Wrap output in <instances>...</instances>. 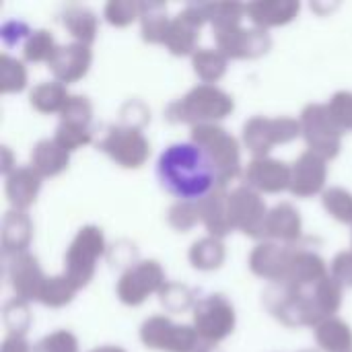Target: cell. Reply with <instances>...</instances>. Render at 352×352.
Instances as JSON below:
<instances>
[{
  "label": "cell",
  "instance_id": "obj_1",
  "mask_svg": "<svg viewBox=\"0 0 352 352\" xmlns=\"http://www.w3.org/2000/svg\"><path fill=\"white\" fill-rule=\"evenodd\" d=\"M342 295L344 289L328 276L309 289H295L283 283L270 285L262 293V303L287 328H318L330 316L336 318L342 307Z\"/></svg>",
  "mask_w": 352,
  "mask_h": 352
},
{
  "label": "cell",
  "instance_id": "obj_2",
  "mask_svg": "<svg viewBox=\"0 0 352 352\" xmlns=\"http://www.w3.org/2000/svg\"><path fill=\"white\" fill-rule=\"evenodd\" d=\"M157 179L167 194L186 202H198L219 186L208 157L194 142L169 144L159 155Z\"/></svg>",
  "mask_w": 352,
  "mask_h": 352
},
{
  "label": "cell",
  "instance_id": "obj_3",
  "mask_svg": "<svg viewBox=\"0 0 352 352\" xmlns=\"http://www.w3.org/2000/svg\"><path fill=\"white\" fill-rule=\"evenodd\" d=\"M235 109L233 97L217 85H196L184 97L171 101L163 116L169 124H188V126H202V124H219L229 118Z\"/></svg>",
  "mask_w": 352,
  "mask_h": 352
},
{
  "label": "cell",
  "instance_id": "obj_4",
  "mask_svg": "<svg viewBox=\"0 0 352 352\" xmlns=\"http://www.w3.org/2000/svg\"><path fill=\"white\" fill-rule=\"evenodd\" d=\"M190 142H194L210 161L217 182L223 188H229L239 175L241 169V142L227 132L221 124H202L194 126L190 132Z\"/></svg>",
  "mask_w": 352,
  "mask_h": 352
},
{
  "label": "cell",
  "instance_id": "obj_5",
  "mask_svg": "<svg viewBox=\"0 0 352 352\" xmlns=\"http://www.w3.org/2000/svg\"><path fill=\"white\" fill-rule=\"evenodd\" d=\"M107 254L105 233L97 225H85L76 231L74 239L70 241L64 254V272L68 280L80 291L91 285L97 262Z\"/></svg>",
  "mask_w": 352,
  "mask_h": 352
},
{
  "label": "cell",
  "instance_id": "obj_6",
  "mask_svg": "<svg viewBox=\"0 0 352 352\" xmlns=\"http://www.w3.org/2000/svg\"><path fill=\"white\" fill-rule=\"evenodd\" d=\"M301 134V122L297 118L254 116L241 128V142L254 159H262L270 157V151L276 144H289L297 140Z\"/></svg>",
  "mask_w": 352,
  "mask_h": 352
},
{
  "label": "cell",
  "instance_id": "obj_7",
  "mask_svg": "<svg viewBox=\"0 0 352 352\" xmlns=\"http://www.w3.org/2000/svg\"><path fill=\"white\" fill-rule=\"evenodd\" d=\"M192 326L196 328L202 342L217 346L235 332L237 326L235 307L221 293L204 295L198 299V303L192 309Z\"/></svg>",
  "mask_w": 352,
  "mask_h": 352
},
{
  "label": "cell",
  "instance_id": "obj_8",
  "mask_svg": "<svg viewBox=\"0 0 352 352\" xmlns=\"http://www.w3.org/2000/svg\"><path fill=\"white\" fill-rule=\"evenodd\" d=\"M299 122H301V132H303L301 136L307 144V151H314L326 161H332L340 155L344 132L330 116L326 103L305 105L299 116Z\"/></svg>",
  "mask_w": 352,
  "mask_h": 352
},
{
  "label": "cell",
  "instance_id": "obj_9",
  "mask_svg": "<svg viewBox=\"0 0 352 352\" xmlns=\"http://www.w3.org/2000/svg\"><path fill=\"white\" fill-rule=\"evenodd\" d=\"M140 342L157 352H196L204 342L192 324H175L167 316H151L140 326Z\"/></svg>",
  "mask_w": 352,
  "mask_h": 352
},
{
  "label": "cell",
  "instance_id": "obj_10",
  "mask_svg": "<svg viewBox=\"0 0 352 352\" xmlns=\"http://www.w3.org/2000/svg\"><path fill=\"white\" fill-rule=\"evenodd\" d=\"M97 151L107 155L122 169H140L151 157V142L142 130L111 124L105 128L101 140H97Z\"/></svg>",
  "mask_w": 352,
  "mask_h": 352
},
{
  "label": "cell",
  "instance_id": "obj_11",
  "mask_svg": "<svg viewBox=\"0 0 352 352\" xmlns=\"http://www.w3.org/2000/svg\"><path fill=\"white\" fill-rule=\"evenodd\" d=\"M270 208L260 192L241 184L229 192V219L233 231L243 233L256 241H266V219Z\"/></svg>",
  "mask_w": 352,
  "mask_h": 352
},
{
  "label": "cell",
  "instance_id": "obj_12",
  "mask_svg": "<svg viewBox=\"0 0 352 352\" xmlns=\"http://www.w3.org/2000/svg\"><path fill=\"white\" fill-rule=\"evenodd\" d=\"M165 285L167 278L163 266L157 260H140L130 270L122 272L116 285V295L126 307H140L148 297L159 295Z\"/></svg>",
  "mask_w": 352,
  "mask_h": 352
},
{
  "label": "cell",
  "instance_id": "obj_13",
  "mask_svg": "<svg viewBox=\"0 0 352 352\" xmlns=\"http://www.w3.org/2000/svg\"><path fill=\"white\" fill-rule=\"evenodd\" d=\"M217 50L229 60H256L272 50V37L266 29L258 27H227L212 31Z\"/></svg>",
  "mask_w": 352,
  "mask_h": 352
},
{
  "label": "cell",
  "instance_id": "obj_14",
  "mask_svg": "<svg viewBox=\"0 0 352 352\" xmlns=\"http://www.w3.org/2000/svg\"><path fill=\"white\" fill-rule=\"evenodd\" d=\"M328 182V161L314 151H303L291 165V188L295 198H314L324 194Z\"/></svg>",
  "mask_w": 352,
  "mask_h": 352
},
{
  "label": "cell",
  "instance_id": "obj_15",
  "mask_svg": "<svg viewBox=\"0 0 352 352\" xmlns=\"http://www.w3.org/2000/svg\"><path fill=\"white\" fill-rule=\"evenodd\" d=\"M293 252H295V243L285 245V243H276V241H260L252 250L248 266H250L252 274L268 280L270 285L285 283L289 276Z\"/></svg>",
  "mask_w": 352,
  "mask_h": 352
},
{
  "label": "cell",
  "instance_id": "obj_16",
  "mask_svg": "<svg viewBox=\"0 0 352 352\" xmlns=\"http://www.w3.org/2000/svg\"><path fill=\"white\" fill-rule=\"evenodd\" d=\"M6 260H8L6 276H8V283H10V289H12L14 297L23 299L27 303L37 301L39 293L43 289V283L47 278L43 274V270H41V264H39L37 256H33L31 252H25V254L12 256V258H6Z\"/></svg>",
  "mask_w": 352,
  "mask_h": 352
},
{
  "label": "cell",
  "instance_id": "obj_17",
  "mask_svg": "<svg viewBox=\"0 0 352 352\" xmlns=\"http://www.w3.org/2000/svg\"><path fill=\"white\" fill-rule=\"evenodd\" d=\"M241 177L245 186L260 194H280L291 188V165L272 157L252 159Z\"/></svg>",
  "mask_w": 352,
  "mask_h": 352
},
{
  "label": "cell",
  "instance_id": "obj_18",
  "mask_svg": "<svg viewBox=\"0 0 352 352\" xmlns=\"http://www.w3.org/2000/svg\"><path fill=\"white\" fill-rule=\"evenodd\" d=\"M91 64H93L91 45L72 41V43L58 45L54 58L47 64V68H50L54 80L68 87V85H74V82L82 80L87 76V72L91 70Z\"/></svg>",
  "mask_w": 352,
  "mask_h": 352
},
{
  "label": "cell",
  "instance_id": "obj_19",
  "mask_svg": "<svg viewBox=\"0 0 352 352\" xmlns=\"http://www.w3.org/2000/svg\"><path fill=\"white\" fill-rule=\"evenodd\" d=\"M328 276H330V270H328L326 260L314 248L303 245L301 241L295 243L289 276L283 285H291L295 289H309Z\"/></svg>",
  "mask_w": 352,
  "mask_h": 352
},
{
  "label": "cell",
  "instance_id": "obj_20",
  "mask_svg": "<svg viewBox=\"0 0 352 352\" xmlns=\"http://www.w3.org/2000/svg\"><path fill=\"white\" fill-rule=\"evenodd\" d=\"M43 177L31 165H19L12 173L4 177V194L14 210H29L41 190Z\"/></svg>",
  "mask_w": 352,
  "mask_h": 352
},
{
  "label": "cell",
  "instance_id": "obj_21",
  "mask_svg": "<svg viewBox=\"0 0 352 352\" xmlns=\"http://www.w3.org/2000/svg\"><path fill=\"white\" fill-rule=\"evenodd\" d=\"M299 10V0H256L245 4V16L254 23V27L266 31L293 23Z\"/></svg>",
  "mask_w": 352,
  "mask_h": 352
},
{
  "label": "cell",
  "instance_id": "obj_22",
  "mask_svg": "<svg viewBox=\"0 0 352 352\" xmlns=\"http://www.w3.org/2000/svg\"><path fill=\"white\" fill-rule=\"evenodd\" d=\"M301 239H303L301 212L291 202H280L272 206L266 219V241L293 245L299 243Z\"/></svg>",
  "mask_w": 352,
  "mask_h": 352
},
{
  "label": "cell",
  "instance_id": "obj_23",
  "mask_svg": "<svg viewBox=\"0 0 352 352\" xmlns=\"http://www.w3.org/2000/svg\"><path fill=\"white\" fill-rule=\"evenodd\" d=\"M31 241H33L31 217L25 210L8 208L2 217V227H0V243H2L4 258H12L29 252Z\"/></svg>",
  "mask_w": 352,
  "mask_h": 352
},
{
  "label": "cell",
  "instance_id": "obj_24",
  "mask_svg": "<svg viewBox=\"0 0 352 352\" xmlns=\"http://www.w3.org/2000/svg\"><path fill=\"white\" fill-rule=\"evenodd\" d=\"M200 219L204 229L210 237L225 239L233 233V225L229 219V190L223 186H217L208 196L198 200Z\"/></svg>",
  "mask_w": 352,
  "mask_h": 352
},
{
  "label": "cell",
  "instance_id": "obj_25",
  "mask_svg": "<svg viewBox=\"0 0 352 352\" xmlns=\"http://www.w3.org/2000/svg\"><path fill=\"white\" fill-rule=\"evenodd\" d=\"M200 25L194 23L186 12H177L171 19L167 37H165V50L175 56V58H184V56H194V52L198 50V39H200Z\"/></svg>",
  "mask_w": 352,
  "mask_h": 352
},
{
  "label": "cell",
  "instance_id": "obj_26",
  "mask_svg": "<svg viewBox=\"0 0 352 352\" xmlns=\"http://www.w3.org/2000/svg\"><path fill=\"white\" fill-rule=\"evenodd\" d=\"M43 179L58 177L70 165V153L62 148L54 138H41L31 148V163H29Z\"/></svg>",
  "mask_w": 352,
  "mask_h": 352
},
{
  "label": "cell",
  "instance_id": "obj_27",
  "mask_svg": "<svg viewBox=\"0 0 352 352\" xmlns=\"http://www.w3.org/2000/svg\"><path fill=\"white\" fill-rule=\"evenodd\" d=\"M62 25L74 37V41L93 45L99 33V16L93 8L82 4H70L62 10Z\"/></svg>",
  "mask_w": 352,
  "mask_h": 352
},
{
  "label": "cell",
  "instance_id": "obj_28",
  "mask_svg": "<svg viewBox=\"0 0 352 352\" xmlns=\"http://www.w3.org/2000/svg\"><path fill=\"white\" fill-rule=\"evenodd\" d=\"M171 25V16L167 14V4L165 2H142V12H140V37L144 43L151 45H163L167 31Z\"/></svg>",
  "mask_w": 352,
  "mask_h": 352
},
{
  "label": "cell",
  "instance_id": "obj_29",
  "mask_svg": "<svg viewBox=\"0 0 352 352\" xmlns=\"http://www.w3.org/2000/svg\"><path fill=\"white\" fill-rule=\"evenodd\" d=\"M188 260H190L192 268H196L200 272H214L227 260L225 241L206 235V237H202V239L192 243V248L188 252Z\"/></svg>",
  "mask_w": 352,
  "mask_h": 352
},
{
  "label": "cell",
  "instance_id": "obj_30",
  "mask_svg": "<svg viewBox=\"0 0 352 352\" xmlns=\"http://www.w3.org/2000/svg\"><path fill=\"white\" fill-rule=\"evenodd\" d=\"M68 99H70V93L66 89V85H62L58 80L39 82L29 91V105L37 113H43V116H50V113L60 116V111L64 109Z\"/></svg>",
  "mask_w": 352,
  "mask_h": 352
},
{
  "label": "cell",
  "instance_id": "obj_31",
  "mask_svg": "<svg viewBox=\"0 0 352 352\" xmlns=\"http://www.w3.org/2000/svg\"><path fill=\"white\" fill-rule=\"evenodd\" d=\"M316 344L322 352H352V328L340 318H330L314 328Z\"/></svg>",
  "mask_w": 352,
  "mask_h": 352
},
{
  "label": "cell",
  "instance_id": "obj_32",
  "mask_svg": "<svg viewBox=\"0 0 352 352\" xmlns=\"http://www.w3.org/2000/svg\"><path fill=\"white\" fill-rule=\"evenodd\" d=\"M229 68V58L217 47H198L192 56V70L204 85H217Z\"/></svg>",
  "mask_w": 352,
  "mask_h": 352
},
{
  "label": "cell",
  "instance_id": "obj_33",
  "mask_svg": "<svg viewBox=\"0 0 352 352\" xmlns=\"http://www.w3.org/2000/svg\"><path fill=\"white\" fill-rule=\"evenodd\" d=\"M76 293H78V289L68 280L66 274L47 276L43 283V289L39 293L37 303H41L43 307H50V309H60V307L70 305L74 301Z\"/></svg>",
  "mask_w": 352,
  "mask_h": 352
},
{
  "label": "cell",
  "instance_id": "obj_34",
  "mask_svg": "<svg viewBox=\"0 0 352 352\" xmlns=\"http://www.w3.org/2000/svg\"><path fill=\"white\" fill-rule=\"evenodd\" d=\"M157 297L167 314H186L194 309V305L198 303V293L192 287L173 280H167V285L161 289Z\"/></svg>",
  "mask_w": 352,
  "mask_h": 352
},
{
  "label": "cell",
  "instance_id": "obj_35",
  "mask_svg": "<svg viewBox=\"0 0 352 352\" xmlns=\"http://www.w3.org/2000/svg\"><path fill=\"white\" fill-rule=\"evenodd\" d=\"M56 50H58V43H56V37L50 29H33L31 37L23 45V62H29V64L45 62V64H50Z\"/></svg>",
  "mask_w": 352,
  "mask_h": 352
},
{
  "label": "cell",
  "instance_id": "obj_36",
  "mask_svg": "<svg viewBox=\"0 0 352 352\" xmlns=\"http://www.w3.org/2000/svg\"><path fill=\"white\" fill-rule=\"evenodd\" d=\"M27 80L29 74L25 62L8 54H0V93L2 95L21 93L27 89Z\"/></svg>",
  "mask_w": 352,
  "mask_h": 352
},
{
  "label": "cell",
  "instance_id": "obj_37",
  "mask_svg": "<svg viewBox=\"0 0 352 352\" xmlns=\"http://www.w3.org/2000/svg\"><path fill=\"white\" fill-rule=\"evenodd\" d=\"M2 322H4L8 336H27L33 324L29 303L16 297L8 299L2 307Z\"/></svg>",
  "mask_w": 352,
  "mask_h": 352
},
{
  "label": "cell",
  "instance_id": "obj_38",
  "mask_svg": "<svg viewBox=\"0 0 352 352\" xmlns=\"http://www.w3.org/2000/svg\"><path fill=\"white\" fill-rule=\"evenodd\" d=\"M324 210L338 223L352 225V192L340 186H332L322 194Z\"/></svg>",
  "mask_w": 352,
  "mask_h": 352
},
{
  "label": "cell",
  "instance_id": "obj_39",
  "mask_svg": "<svg viewBox=\"0 0 352 352\" xmlns=\"http://www.w3.org/2000/svg\"><path fill=\"white\" fill-rule=\"evenodd\" d=\"M142 2L138 0H109L103 6V16L111 27L124 29L130 27L134 21H140Z\"/></svg>",
  "mask_w": 352,
  "mask_h": 352
},
{
  "label": "cell",
  "instance_id": "obj_40",
  "mask_svg": "<svg viewBox=\"0 0 352 352\" xmlns=\"http://www.w3.org/2000/svg\"><path fill=\"white\" fill-rule=\"evenodd\" d=\"M167 223H169V227L175 229L177 233H188V231H192L198 223H202L198 202L177 200V202L171 204L169 210H167Z\"/></svg>",
  "mask_w": 352,
  "mask_h": 352
},
{
  "label": "cell",
  "instance_id": "obj_41",
  "mask_svg": "<svg viewBox=\"0 0 352 352\" xmlns=\"http://www.w3.org/2000/svg\"><path fill=\"white\" fill-rule=\"evenodd\" d=\"M93 128H87V126H76V124H64L60 122L58 128H56V134H54V140L66 148L68 153H74L87 144L93 142Z\"/></svg>",
  "mask_w": 352,
  "mask_h": 352
},
{
  "label": "cell",
  "instance_id": "obj_42",
  "mask_svg": "<svg viewBox=\"0 0 352 352\" xmlns=\"http://www.w3.org/2000/svg\"><path fill=\"white\" fill-rule=\"evenodd\" d=\"M245 19V4L241 2H210V27L227 29L237 27Z\"/></svg>",
  "mask_w": 352,
  "mask_h": 352
},
{
  "label": "cell",
  "instance_id": "obj_43",
  "mask_svg": "<svg viewBox=\"0 0 352 352\" xmlns=\"http://www.w3.org/2000/svg\"><path fill=\"white\" fill-rule=\"evenodd\" d=\"M60 122L93 128V103L87 95H70L68 103L60 111Z\"/></svg>",
  "mask_w": 352,
  "mask_h": 352
},
{
  "label": "cell",
  "instance_id": "obj_44",
  "mask_svg": "<svg viewBox=\"0 0 352 352\" xmlns=\"http://www.w3.org/2000/svg\"><path fill=\"white\" fill-rule=\"evenodd\" d=\"M105 258H107L109 268H118V270H122V272L130 270L134 264L140 262V260H138V248H136V243L130 241V239H118L116 243H111V245L107 248Z\"/></svg>",
  "mask_w": 352,
  "mask_h": 352
},
{
  "label": "cell",
  "instance_id": "obj_45",
  "mask_svg": "<svg viewBox=\"0 0 352 352\" xmlns=\"http://www.w3.org/2000/svg\"><path fill=\"white\" fill-rule=\"evenodd\" d=\"M33 352H80L78 338L70 330H56L33 344Z\"/></svg>",
  "mask_w": 352,
  "mask_h": 352
},
{
  "label": "cell",
  "instance_id": "obj_46",
  "mask_svg": "<svg viewBox=\"0 0 352 352\" xmlns=\"http://www.w3.org/2000/svg\"><path fill=\"white\" fill-rule=\"evenodd\" d=\"M151 122V107L142 99H128L120 107V124L134 130H144Z\"/></svg>",
  "mask_w": 352,
  "mask_h": 352
},
{
  "label": "cell",
  "instance_id": "obj_47",
  "mask_svg": "<svg viewBox=\"0 0 352 352\" xmlns=\"http://www.w3.org/2000/svg\"><path fill=\"white\" fill-rule=\"evenodd\" d=\"M326 105L340 130L352 132V91H336Z\"/></svg>",
  "mask_w": 352,
  "mask_h": 352
},
{
  "label": "cell",
  "instance_id": "obj_48",
  "mask_svg": "<svg viewBox=\"0 0 352 352\" xmlns=\"http://www.w3.org/2000/svg\"><path fill=\"white\" fill-rule=\"evenodd\" d=\"M31 33H33V29L21 19H8L0 27V39L6 47L25 45V41L31 37Z\"/></svg>",
  "mask_w": 352,
  "mask_h": 352
},
{
  "label": "cell",
  "instance_id": "obj_49",
  "mask_svg": "<svg viewBox=\"0 0 352 352\" xmlns=\"http://www.w3.org/2000/svg\"><path fill=\"white\" fill-rule=\"evenodd\" d=\"M330 276L342 287L352 289V250L351 252H338L330 262Z\"/></svg>",
  "mask_w": 352,
  "mask_h": 352
},
{
  "label": "cell",
  "instance_id": "obj_50",
  "mask_svg": "<svg viewBox=\"0 0 352 352\" xmlns=\"http://www.w3.org/2000/svg\"><path fill=\"white\" fill-rule=\"evenodd\" d=\"M0 352H33V349L25 336H8L6 334V338L2 340Z\"/></svg>",
  "mask_w": 352,
  "mask_h": 352
},
{
  "label": "cell",
  "instance_id": "obj_51",
  "mask_svg": "<svg viewBox=\"0 0 352 352\" xmlns=\"http://www.w3.org/2000/svg\"><path fill=\"white\" fill-rule=\"evenodd\" d=\"M19 165L14 163V157H12V151L8 146H2V175L6 177L8 173H12Z\"/></svg>",
  "mask_w": 352,
  "mask_h": 352
},
{
  "label": "cell",
  "instance_id": "obj_52",
  "mask_svg": "<svg viewBox=\"0 0 352 352\" xmlns=\"http://www.w3.org/2000/svg\"><path fill=\"white\" fill-rule=\"evenodd\" d=\"M89 352H126L122 346H113V344H105V346H97Z\"/></svg>",
  "mask_w": 352,
  "mask_h": 352
},
{
  "label": "cell",
  "instance_id": "obj_53",
  "mask_svg": "<svg viewBox=\"0 0 352 352\" xmlns=\"http://www.w3.org/2000/svg\"><path fill=\"white\" fill-rule=\"evenodd\" d=\"M299 352H322V351H318V349H307V351H299Z\"/></svg>",
  "mask_w": 352,
  "mask_h": 352
}]
</instances>
